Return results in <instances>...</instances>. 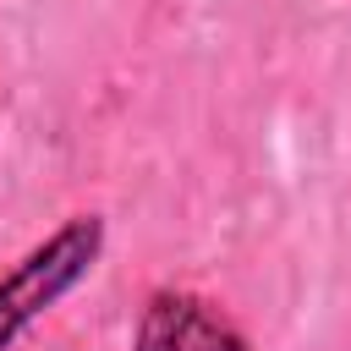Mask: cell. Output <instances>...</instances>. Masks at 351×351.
I'll return each instance as SVG.
<instances>
[{
	"label": "cell",
	"mask_w": 351,
	"mask_h": 351,
	"mask_svg": "<svg viewBox=\"0 0 351 351\" xmlns=\"http://www.w3.org/2000/svg\"><path fill=\"white\" fill-rule=\"evenodd\" d=\"M137 351H247V346L197 296L159 291L137 318Z\"/></svg>",
	"instance_id": "7a4b0ae2"
},
{
	"label": "cell",
	"mask_w": 351,
	"mask_h": 351,
	"mask_svg": "<svg viewBox=\"0 0 351 351\" xmlns=\"http://www.w3.org/2000/svg\"><path fill=\"white\" fill-rule=\"evenodd\" d=\"M99 252H104V219L77 214L55 236H44L22 263H11L0 274V351H11L16 335L27 324H38L66 291H77L88 280V269L99 263Z\"/></svg>",
	"instance_id": "6da1fadb"
}]
</instances>
